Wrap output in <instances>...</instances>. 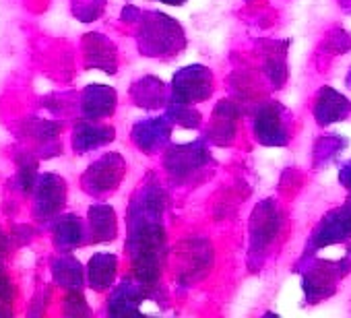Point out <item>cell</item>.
<instances>
[{
  "instance_id": "obj_6",
  "label": "cell",
  "mask_w": 351,
  "mask_h": 318,
  "mask_svg": "<svg viewBox=\"0 0 351 318\" xmlns=\"http://www.w3.org/2000/svg\"><path fill=\"white\" fill-rule=\"evenodd\" d=\"M171 87H173V97H178L182 101L189 103L205 101L213 91V77L207 66H189L176 73Z\"/></svg>"
},
{
  "instance_id": "obj_18",
  "label": "cell",
  "mask_w": 351,
  "mask_h": 318,
  "mask_svg": "<svg viewBox=\"0 0 351 318\" xmlns=\"http://www.w3.org/2000/svg\"><path fill=\"white\" fill-rule=\"evenodd\" d=\"M116 271H118V258L114 254H106V252L93 254L89 265H87L89 285L95 291L108 289L114 283V279H116Z\"/></svg>"
},
{
  "instance_id": "obj_20",
  "label": "cell",
  "mask_w": 351,
  "mask_h": 318,
  "mask_svg": "<svg viewBox=\"0 0 351 318\" xmlns=\"http://www.w3.org/2000/svg\"><path fill=\"white\" fill-rule=\"evenodd\" d=\"M52 277L60 287H64L69 291L81 289L83 281H85L81 262L77 258H73L71 254H62L52 260Z\"/></svg>"
},
{
  "instance_id": "obj_15",
  "label": "cell",
  "mask_w": 351,
  "mask_h": 318,
  "mask_svg": "<svg viewBox=\"0 0 351 318\" xmlns=\"http://www.w3.org/2000/svg\"><path fill=\"white\" fill-rule=\"evenodd\" d=\"M236 124H238V108L232 101H221L215 112H213V122L209 136L217 145H230L234 134H236Z\"/></svg>"
},
{
  "instance_id": "obj_13",
  "label": "cell",
  "mask_w": 351,
  "mask_h": 318,
  "mask_svg": "<svg viewBox=\"0 0 351 318\" xmlns=\"http://www.w3.org/2000/svg\"><path fill=\"white\" fill-rule=\"evenodd\" d=\"M114 140V128L112 126H99L89 120L79 122L73 132V149L77 153H85L91 149H97L101 145H108Z\"/></svg>"
},
{
  "instance_id": "obj_11",
  "label": "cell",
  "mask_w": 351,
  "mask_h": 318,
  "mask_svg": "<svg viewBox=\"0 0 351 318\" xmlns=\"http://www.w3.org/2000/svg\"><path fill=\"white\" fill-rule=\"evenodd\" d=\"M116 110V91L108 85H89L81 95V112L87 120H101Z\"/></svg>"
},
{
  "instance_id": "obj_17",
  "label": "cell",
  "mask_w": 351,
  "mask_h": 318,
  "mask_svg": "<svg viewBox=\"0 0 351 318\" xmlns=\"http://www.w3.org/2000/svg\"><path fill=\"white\" fill-rule=\"evenodd\" d=\"M351 106L349 101L332 91L330 87H324L320 93H318V99H316V108H314V116L320 124H328V122H339L343 120L347 114H349Z\"/></svg>"
},
{
  "instance_id": "obj_26",
  "label": "cell",
  "mask_w": 351,
  "mask_h": 318,
  "mask_svg": "<svg viewBox=\"0 0 351 318\" xmlns=\"http://www.w3.org/2000/svg\"><path fill=\"white\" fill-rule=\"evenodd\" d=\"M341 180L347 184V188H351V164H347L341 172Z\"/></svg>"
},
{
  "instance_id": "obj_12",
  "label": "cell",
  "mask_w": 351,
  "mask_h": 318,
  "mask_svg": "<svg viewBox=\"0 0 351 318\" xmlns=\"http://www.w3.org/2000/svg\"><path fill=\"white\" fill-rule=\"evenodd\" d=\"M85 50V64L91 69H101L106 73L116 71V48L114 44L101 34H89L83 40Z\"/></svg>"
},
{
  "instance_id": "obj_28",
  "label": "cell",
  "mask_w": 351,
  "mask_h": 318,
  "mask_svg": "<svg viewBox=\"0 0 351 318\" xmlns=\"http://www.w3.org/2000/svg\"><path fill=\"white\" fill-rule=\"evenodd\" d=\"M161 3H165V5H173V7H178V5H182L184 0H161Z\"/></svg>"
},
{
  "instance_id": "obj_27",
  "label": "cell",
  "mask_w": 351,
  "mask_h": 318,
  "mask_svg": "<svg viewBox=\"0 0 351 318\" xmlns=\"http://www.w3.org/2000/svg\"><path fill=\"white\" fill-rule=\"evenodd\" d=\"M5 254H7V238L3 232H0V258H3Z\"/></svg>"
},
{
  "instance_id": "obj_14",
  "label": "cell",
  "mask_w": 351,
  "mask_h": 318,
  "mask_svg": "<svg viewBox=\"0 0 351 318\" xmlns=\"http://www.w3.org/2000/svg\"><path fill=\"white\" fill-rule=\"evenodd\" d=\"M89 219V234H91V242L99 244V242H112L118 234V221H116V213L110 205H93L89 207L87 213Z\"/></svg>"
},
{
  "instance_id": "obj_19",
  "label": "cell",
  "mask_w": 351,
  "mask_h": 318,
  "mask_svg": "<svg viewBox=\"0 0 351 318\" xmlns=\"http://www.w3.org/2000/svg\"><path fill=\"white\" fill-rule=\"evenodd\" d=\"M52 234H54V244L58 250H73L75 246L83 244V223L77 215L69 213V215H60L56 217L54 225H52Z\"/></svg>"
},
{
  "instance_id": "obj_3",
  "label": "cell",
  "mask_w": 351,
  "mask_h": 318,
  "mask_svg": "<svg viewBox=\"0 0 351 318\" xmlns=\"http://www.w3.org/2000/svg\"><path fill=\"white\" fill-rule=\"evenodd\" d=\"M126 174V164L120 153H106L93 162L81 178L83 191L89 195H106L118 188Z\"/></svg>"
},
{
  "instance_id": "obj_25",
  "label": "cell",
  "mask_w": 351,
  "mask_h": 318,
  "mask_svg": "<svg viewBox=\"0 0 351 318\" xmlns=\"http://www.w3.org/2000/svg\"><path fill=\"white\" fill-rule=\"evenodd\" d=\"M15 297V285L11 281V277L0 269V302L3 304H11Z\"/></svg>"
},
{
  "instance_id": "obj_10",
  "label": "cell",
  "mask_w": 351,
  "mask_h": 318,
  "mask_svg": "<svg viewBox=\"0 0 351 318\" xmlns=\"http://www.w3.org/2000/svg\"><path fill=\"white\" fill-rule=\"evenodd\" d=\"M347 238H351V209L349 207L328 213L320 221L318 230L314 232L312 242H314L316 248H320V246L343 242Z\"/></svg>"
},
{
  "instance_id": "obj_1",
  "label": "cell",
  "mask_w": 351,
  "mask_h": 318,
  "mask_svg": "<svg viewBox=\"0 0 351 318\" xmlns=\"http://www.w3.org/2000/svg\"><path fill=\"white\" fill-rule=\"evenodd\" d=\"M184 44V32L173 19L161 13H151L143 19L138 46L145 56H173Z\"/></svg>"
},
{
  "instance_id": "obj_21",
  "label": "cell",
  "mask_w": 351,
  "mask_h": 318,
  "mask_svg": "<svg viewBox=\"0 0 351 318\" xmlns=\"http://www.w3.org/2000/svg\"><path fill=\"white\" fill-rule=\"evenodd\" d=\"M132 99L141 106V108H159L165 103L167 95H165V85L153 77H145L141 79L136 85H132Z\"/></svg>"
},
{
  "instance_id": "obj_16",
  "label": "cell",
  "mask_w": 351,
  "mask_h": 318,
  "mask_svg": "<svg viewBox=\"0 0 351 318\" xmlns=\"http://www.w3.org/2000/svg\"><path fill=\"white\" fill-rule=\"evenodd\" d=\"M169 136V124L167 118H155V120H147L141 122L132 128V140L136 143L138 149L151 153L155 149H159Z\"/></svg>"
},
{
  "instance_id": "obj_23",
  "label": "cell",
  "mask_w": 351,
  "mask_h": 318,
  "mask_svg": "<svg viewBox=\"0 0 351 318\" xmlns=\"http://www.w3.org/2000/svg\"><path fill=\"white\" fill-rule=\"evenodd\" d=\"M25 132H27L32 138L40 140V143H50V140H54V138L58 136L60 126H58L56 122H50V120L32 118V120H27V124H25Z\"/></svg>"
},
{
  "instance_id": "obj_22",
  "label": "cell",
  "mask_w": 351,
  "mask_h": 318,
  "mask_svg": "<svg viewBox=\"0 0 351 318\" xmlns=\"http://www.w3.org/2000/svg\"><path fill=\"white\" fill-rule=\"evenodd\" d=\"M17 164H19V186L23 193H34L36 191V184H38V162L29 155V153H23L19 155L17 159Z\"/></svg>"
},
{
  "instance_id": "obj_8",
  "label": "cell",
  "mask_w": 351,
  "mask_h": 318,
  "mask_svg": "<svg viewBox=\"0 0 351 318\" xmlns=\"http://www.w3.org/2000/svg\"><path fill=\"white\" fill-rule=\"evenodd\" d=\"M279 213L273 205V201H263L250 219V244L254 250L267 248L279 234Z\"/></svg>"
},
{
  "instance_id": "obj_9",
  "label": "cell",
  "mask_w": 351,
  "mask_h": 318,
  "mask_svg": "<svg viewBox=\"0 0 351 318\" xmlns=\"http://www.w3.org/2000/svg\"><path fill=\"white\" fill-rule=\"evenodd\" d=\"M155 295V287L141 283L138 279L134 281H122L118 285V289L112 293L110 302H108V312L112 316H120V314H134L138 312V306L143 299L153 297Z\"/></svg>"
},
{
  "instance_id": "obj_4",
  "label": "cell",
  "mask_w": 351,
  "mask_h": 318,
  "mask_svg": "<svg viewBox=\"0 0 351 318\" xmlns=\"http://www.w3.org/2000/svg\"><path fill=\"white\" fill-rule=\"evenodd\" d=\"M66 203V182L56 174H44L36 184V203L34 217L40 221H48L56 217Z\"/></svg>"
},
{
  "instance_id": "obj_29",
  "label": "cell",
  "mask_w": 351,
  "mask_h": 318,
  "mask_svg": "<svg viewBox=\"0 0 351 318\" xmlns=\"http://www.w3.org/2000/svg\"><path fill=\"white\" fill-rule=\"evenodd\" d=\"M0 314H3V316H9V314H11V310H3V308H0Z\"/></svg>"
},
{
  "instance_id": "obj_2",
  "label": "cell",
  "mask_w": 351,
  "mask_h": 318,
  "mask_svg": "<svg viewBox=\"0 0 351 318\" xmlns=\"http://www.w3.org/2000/svg\"><path fill=\"white\" fill-rule=\"evenodd\" d=\"M211 164V155L201 143H191V145H180L171 147L165 151L163 166L167 174L178 180V182H189L195 176H199L207 166Z\"/></svg>"
},
{
  "instance_id": "obj_5",
  "label": "cell",
  "mask_w": 351,
  "mask_h": 318,
  "mask_svg": "<svg viewBox=\"0 0 351 318\" xmlns=\"http://www.w3.org/2000/svg\"><path fill=\"white\" fill-rule=\"evenodd\" d=\"M351 271L347 260H316V265L304 275V291L308 299H322L335 291L337 281Z\"/></svg>"
},
{
  "instance_id": "obj_7",
  "label": "cell",
  "mask_w": 351,
  "mask_h": 318,
  "mask_svg": "<svg viewBox=\"0 0 351 318\" xmlns=\"http://www.w3.org/2000/svg\"><path fill=\"white\" fill-rule=\"evenodd\" d=\"M254 134L263 145H285L289 140L287 124L283 120V108L277 101L263 106L254 118Z\"/></svg>"
},
{
  "instance_id": "obj_24",
  "label": "cell",
  "mask_w": 351,
  "mask_h": 318,
  "mask_svg": "<svg viewBox=\"0 0 351 318\" xmlns=\"http://www.w3.org/2000/svg\"><path fill=\"white\" fill-rule=\"evenodd\" d=\"M64 312L69 316H85V314H89V308L85 304V297L81 295V289L69 291L66 304H64Z\"/></svg>"
}]
</instances>
